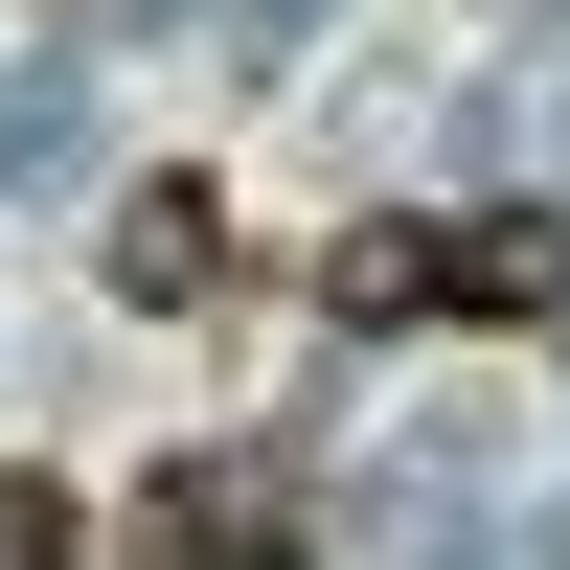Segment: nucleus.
<instances>
[{
	"instance_id": "f257e3e1",
	"label": "nucleus",
	"mask_w": 570,
	"mask_h": 570,
	"mask_svg": "<svg viewBox=\"0 0 570 570\" xmlns=\"http://www.w3.org/2000/svg\"><path fill=\"white\" fill-rule=\"evenodd\" d=\"M343 320H570V228L548 206H434V228H343L320 252Z\"/></svg>"
},
{
	"instance_id": "20e7f679",
	"label": "nucleus",
	"mask_w": 570,
	"mask_h": 570,
	"mask_svg": "<svg viewBox=\"0 0 570 570\" xmlns=\"http://www.w3.org/2000/svg\"><path fill=\"white\" fill-rule=\"evenodd\" d=\"M0 570H91V502L69 480H0Z\"/></svg>"
},
{
	"instance_id": "f03ea898",
	"label": "nucleus",
	"mask_w": 570,
	"mask_h": 570,
	"mask_svg": "<svg viewBox=\"0 0 570 570\" xmlns=\"http://www.w3.org/2000/svg\"><path fill=\"white\" fill-rule=\"evenodd\" d=\"M137 570H297V502H274V480H206V456H183V480L137 502Z\"/></svg>"
},
{
	"instance_id": "7ed1b4c3",
	"label": "nucleus",
	"mask_w": 570,
	"mask_h": 570,
	"mask_svg": "<svg viewBox=\"0 0 570 570\" xmlns=\"http://www.w3.org/2000/svg\"><path fill=\"white\" fill-rule=\"evenodd\" d=\"M115 297H137V320L228 297V206H206V183H137V206H115Z\"/></svg>"
}]
</instances>
